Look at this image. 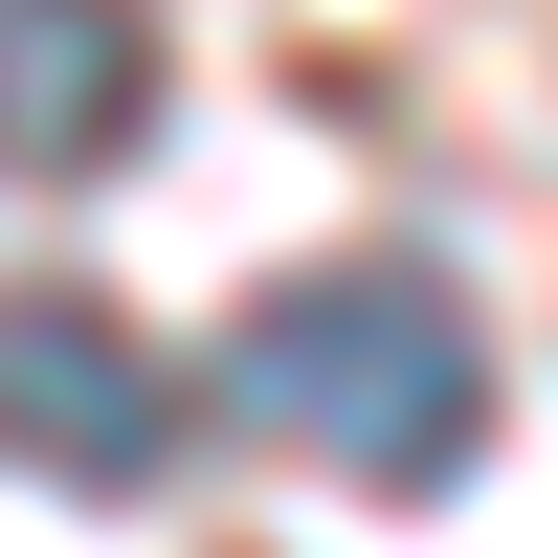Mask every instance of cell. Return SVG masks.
I'll list each match as a JSON object with an SVG mask.
<instances>
[{
  "instance_id": "1",
  "label": "cell",
  "mask_w": 558,
  "mask_h": 558,
  "mask_svg": "<svg viewBox=\"0 0 558 558\" xmlns=\"http://www.w3.org/2000/svg\"><path fill=\"white\" fill-rule=\"evenodd\" d=\"M223 402L291 425L313 470H357V492H447L492 447V336H470L447 268H291V291L223 336Z\"/></svg>"
},
{
  "instance_id": "3",
  "label": "cell",
  "mask_w": 558,
  "mask_h": 558,
  "mask_svg": "<svg viewBox=\"0 0 558 558\" xmlns=\"http://www.w3.org/2000/svg\"><path fill=\"white\" fill-rule=\"evenodd\" d=\"M157 112V0H0V179H112Z\"/></svg>"
},
{
  "instance_id": "2",
  "label": "cell",
  "mask_w": 558,
  "mask_h": 558,
  "mask_svg": "<svg viewBox=\"0 0 558 558\" xmlns=\"http://www.w3.org/2000/svg\"><path fill=\"white\" fill-rule=\"evenodd\" d=\"M157 447H179V380H157L134 313L0 291V470H45V492H157Z\"/></svg>"
}]
</instances>
